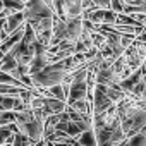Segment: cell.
<instances>
[{"label":"cell","instance_id":"8fae6325","mask_svg":"<svg viewBox=\"0 0 146 146\" xmlns=\"http://www.w3.org/2000/svg\"><path fill=\"white\" fill-rule=\"evenodd\" d=\"M127 144H129V146H146V134L137 132V134L131 136V137L127 139Z\"/></svg>","mask_w":146,"mask_h":146},{"label":"cell","instance_id":"30bf717a","mask_svg":"<svg viewBox=\"0 0 146 146\" xmlns=\"http://www.w3.org/2000/svg\"><path fill=\"white\" fill-rule=\"evenodd\" d=\"M16 124V110H0V125Z\"/></svg>","mask_w":146,"mask_h":146},{"label":"cell","instance_id":"3957f363","mask_svg":"<svg viewBox=\"0 0 146 146\" xmlns=\"http://www.w3.org/2000/svg\"><path fill=\"white\" fill-rule=\"evenodd\" d=\"M143 72H144V65H141L139 69H136L132 74L129 76V78H125V79H122V81H119V86L125 91V93H131L132 90H134V86L143 79Z\"/></svg>","mask_w":146,"mask_h":146},{"label":"cell","instance_id":"ba28073f","mask_svg":"<svg viewBox=\"0 0 146 146\" xmlns=\"http://www.w3.org/2000/svg\"><path fill=\"white\" fill-rule=\"evenodd\" d=\"M24 5H26V0H4V7L7 11H11L12 14L14 12H23Z\"/></svg>","mask_w":146,"mask_h":146},{"label":"cell","instance_id":"8992f818","mask_svg":"<svg viewBox=\"0 0 146 146\" xmlns=\"http://www.w3.org/2000/svg\"><path fill=\"white\" fill-rule=\"evenodd\" d=\"M17 65H19L17 58H16L12 53H5L4 58H2V62H0V70H2V72H9V74H11V72H12Z\"/></svg>","mask_w":146,"mask_h":146},{"label":"cell","instance_id":"7c38bea8","mask_svg":"<svg viewBox=\"0 0 146 146\" xmlns=\"http://www.w3.org/2000/svg\"><path fill=\"white\" fill-rule=\"evenodd\" d=\"M110 9L115 14H124L125 11V2L124 0H110Z\"/></svg>","mask_w":146,"mask_h":146},{"label":"cell","instance_id":"2e32d148","mask_svg":"<svg viewBox=\"0 0 146 146\" xmlns=\"http://www.w3.org/2000/svg\"><path fill=\"white\" fill-rule=\"evenodd\" d=\"M35 146H45V139H41V141H38V143H35Z\"/></svg>","mask_w":146,"mask_h":146},{"label":"cell","instance_id":"4fadbf2b","mask_svg":"<svg viewBox=\"0 0 146 146\" xmlns=\"http://www.w3.org/2000/svg\"><path fill=\"white\" fill-rule=\"evenodd\" d=\"M93 4L98 9H110V0H93Z\"/></svg>","mask_w":146,"mask_h":146},{"label":"cell","instance_id":"277c9868","mask_svg":"<svg viewBox=\"0 0 146 146\" xmlns=\"http://www.w3.org/2000/svg\"><path fill=\"white\" fill-rule=\"evenodd\" d=\"M26 24V17L24 12H14L7 17V26H5V35H12L14 31H17L19 28H23Z\"/></svg>","mask_w":146,"mask_h":146},{"label":"cell","instance_id":"ac0fdd59","mask_svg":"<svg viewBox=\"0 0 146 146\" xmlns=\"http://www.w3.org/2000/svg\"><path fill=\"white\" fill-rule=\"evenodd\" d=\"M4 55H5V53H4L2 50H0V62H2V58H4Z\"/></svg>","mask_w":146,"mask_h":146},{"label":"cell","instance_id":"9c48e42d","mask_svg":"<svg viewBox=\"0 0 146 146\" xmlns=\"http://www.w3.org/2000/svg\"><path fill=\"white\" fill-rule=\"evenodd\" d=\"M0 84H11V86H17V88H24L23 83L19 79H16L12 74H9V72H2L0 70Z\"/></svg>","mask_w":146,"mask_h":146},{"label":"cell","instance_id":"e0dca14e","mask_svg":"<svg viewBox=\"0 0 146 146\" xmlns=\"http://www.w3.org/2000/svg\"><path fill=\"white\" fill-rule=\"evenodd\" d=\"M45 146H55V144H53L52 141H46V139H45Z\"/></svg>","mask_w":146,"mask_h":146},{"label":"cell","instance_id":"5bb4252c","mask_svg":"<svg viewBox=\"0 0 146 146\" xmlns=\"http://www.w3.org/2000/svg\"><path fill=\"white\" fill-rule=\"evenodd\" d=\"M127 5H144L143 0H124Z\"/></svg>","mask_w":146,"mask_h":146},{"label":"cell","instance_id":"7a4b0ae2","mask_svg":"<svg viewBox=\"0 0 146 146\" xmlns=\"http://www.w3.org/2000/svg\"><path fill=\"white\" fill-rule=\"evenodd\" d=\"M88 96V79L83 81H70L69 83V91H67V105H72L78 100H83Z\"/></svg>","mask_w":146,"mask_h":146},{"label":"cell","instance_id":"6da1fadb","mask_svg":"<svg viewBox=\"0 0 146 146\" xmlns=\"http://www.w3.org/2000/svg\"><path fill=\"white\" fill-rule=\"evenodd\" d=\"M24 17L28 24L38 23L45 17H52L55 12L43 2V0H26V5H24Z\"/></svg>","mask_w":146,"mask_h":146},{"label":"cell","instance_id":"52a82bcc","mask_svg":"<svg viewBox=\"0 0 146 146\" xmlns=\"http://www.w3.org/2000/svg\"><path fill=\"white\" fill-rule=\"evenodd\" d=\"M14 131L11 125H0V146H12L14 143Z\"/></svg>","mask_w":146,"mask_h":146},{"label":"cell","instance_id":"5b68a950","mask_svg":"<svg viewBox=\"0 0 146 146\" xmlns=\"http://www.w3.org/2000/svg\"><path fill=\"white\" fill-rule=\"evenodd\" d=\"M76 139H78L79 146H98L96 136H95V131H93V129H88V131L81 132Z\"/></svg>","mask_w":146,"mask_h":146},{"label":"cell","instance_id":"d6986e66","mask_svg":"<svg viewBox=\"0 0 146 146\" xmlns=\"http://www.w3.org/2000/svg\"><path fill=\"white\" fill-rule=\"evenodd\" d=\"M143 2H144V5H146V0H143Z\"/></svg>","mask_w":146,"mask_h":146},{"label":"cell","instance_id":"9a60e30c","mask_svg":"<svg viewBox=\"0 0 146 146\" xmlns=\"http://www.w3.org/2000/svg\"><path fill=\"white\" fill-rule=\"evenodd\" d=\"M43 2H45V4H46V5L53 11V0H43ZM53 12H55V11H53Z\"/></svg>","mask_w":146,"mask_h":146}]
</instances>
